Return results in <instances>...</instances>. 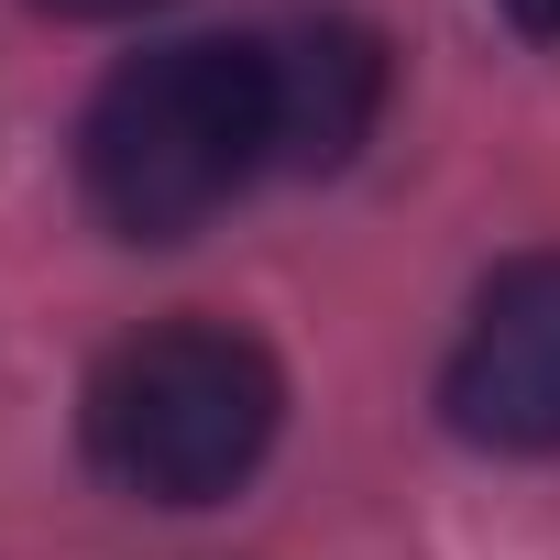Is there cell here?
Here are the masks:
<instances>
[{"label": "cell", "instance_id": "6da1fadb", "mask_svg": "<svg viewBox=\"0 0 560 560\" xmlns=\"http://www.w3.org/2000/svg\"><path fill=\"white\" fill-rule=\"evenodd\" d=\"M275 165V100L264 45L187 34L100 78L78 121V187L121 242H187Z\"/></svg>", "mask_w": 560, "mask_h": 560}, {"label": "cell", "instance_id": "7a4b0ae2", "mask_svg": "<svg viewBox=\"0 0 560 560\" xmlns=\"http://www.w3.org/2000/svg\"><path fill=\"white\" fill-rule=\"evenodd\" d=\"M275 429H287V374L275 352L231 319H154L121 352H100L78 440L100 483L143 505H220L264 472Z\"/></svg>", "mask_w": 560, "mask_h": 560}, {"label": "cell", "instance_id": "3957f363", "mask_svg": "<svg viewBox=\"0 0 560 560\" xmlns=\"http://www.w3.org/2000/svg\"><path fill=\"white\" fill-rule=\"evenodd\" d=\"M440 418L472 451H560V253H516L472 298L451 363H440Z\"/></svg>", "mask_w": 560, "mask_h": 560}, {"label": "cell", "instance_id": "277c9868", "mask_svg": "<svg viewBox=\"0 0 560 560\" xmlns=\"http://www.w3.org/2000/svg\"><path fill=\"white\" fill-rule=\"evenodd\" d=\"M264 100H275V165H298V176H330L363 154L374 110H385V45L341 12L298 23V34H275L264 45Z\"/></svg>", "mask_w": 560, "mask_h": 560}, {"label": "cell", "instance_id": "5b68a950", "mask_svg": "<svg viewBox=\"0 0 560 560\" xmlns=\"http://www.w3.org/2000/svg\"><path fill=\"white\" fill-rule=\"evenodd\" d=\"M494 12H505L516 34H538V45H560V0H494Z\"/></svg>", "mask_w": 560, "mask_h": 560}, {"label": "cell", "instance_id": "8992f818", "mask_svg": "<svg viewBox=\"0 0 560 560\" xmlns=\"http://www.w3.org/2000/svg\"><path fill=\"white\" fill-rule=\"evenodd\" d=\"M45 12H67V23H121V12H154V0H45Z\"/></svg>", "mask_w": 560, "mask_h": 560}]
</instances>
